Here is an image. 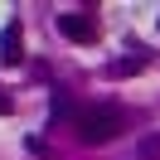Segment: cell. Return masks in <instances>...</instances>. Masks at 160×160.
<instances>
[{
    "label": "cell",
    "mask_w": 160,
    "mask_h": 160,
    "mask_svg": "<svg viewBox=\"0 0 160 160\" xmlns=\"http://www.w3.org/2000/svg\"><path fill=\"white\" fill-rule=\"evenodd\" d=\"M0 117H10V97H5V88H0Z\"/></svg>",
    "instance_id": "cell-5"
},
{
    "label": "cell",
    "mask_w": 160,
    "mask_h": 160,
    "mask_svg": "<svg viewBox=\"0 0 160 160\" xmlns=\"http://www.w3.org/2000/svg\"><path fill=\"white\" fill-rule=\"evenodd\" d=\"M58 29L73 44H97V15H58Z\"/></svg>",
    "instance_id": "cell-2"
},
{
    "label": "cell",
    "mask_w": 160,
    "mask_h": 160,
    "mask_svg": "<svg viewBox=\"0 0 160 160\" xmlns=\"http://www.w3.org/2000/svg\"><path fill=\"white\" fill-rule=\"evenodd\" d=\"M20 49H24V34H20V20H10L0 29V63H20Z\"/></svg>",
    "instance_id": "cell-3"
},
{
    "label": "cell",
    "mask_w": 160,
    "mask_h": 160,
    "mask_svg": "<svg viewBox=\"0 0 160 160\" xmlns=\"http://www.w3.org/2000/svg\"><path fill=\"white\" fill-rule=\"evenodd\" d=\"M141 68H146V58H141V53H136V58H117V63H112V78H126V73H141Z\"/></svg>",
    "instance_id": "cell-4"
},
{
    "label": "cell",
    "mask_w": 160,
    "mask_h": 160,
    "mask_svg": "<svg viewBox=\"0 0 160 160\" xmlns=\"http://www.w3.org/2000/svg\"><path fill=\"white\" fill-rule=\"evenodd\" d=\"M73 131H78L82 146H107V141H117L121 131H126V112L117 107H88L73 117Z\"/></svg>",
    "instance_id": "cell-1"
}]
</instances>
